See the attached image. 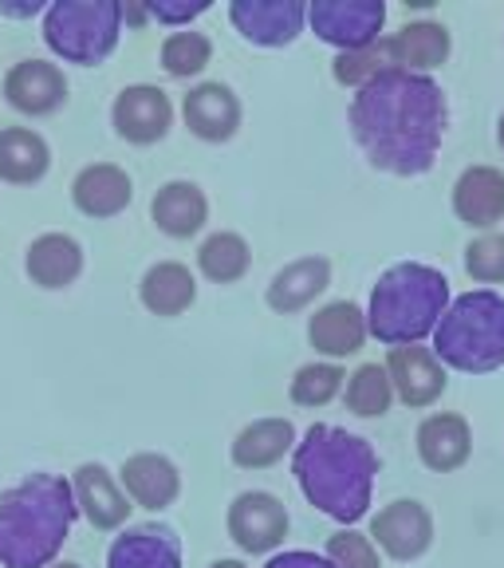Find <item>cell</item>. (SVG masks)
Returning a JSON list of instances; mask_svg holds the SVG:
<instances>
[{
  "label": "cell",
  "instance_id": "cell-1",
  "mask_svg": "<svg viewBox=\"0 0 504 568\" xmlns=\"http://www.w3.org/2000/svg\"><path fill=\"white\" fill-rule=\"evenodd\" d=\"M351 134L374 170L394 178H418L434 170L442 151L450 103L434 75L390 68L354 91Z\"/></svg>",
  "mask_w": 504,
  "mask_h": 568
},
{
  "label": "cell",
  "instance_id": "cell-2",
  "mask_svg": "<svg viewBox=\"0 0 504 568\" xmlns=\"http://www.w3.org/2000/svg\"><path fill=\"white\" fill-rule=\"evenodd\" d=\"M292 474L308 506L328 514L331 521H363L371 509L374 478H379V454L367 438L351 435L343 426L316 423L292 450Z\"/></svg>",
  "mask_w": 504,
  "mask_h": 568
},
{
  "label": "cell",
  "instance_id": "cell-3",
  "mask_svg": "<svg viewBox=\"0 0 504 568\" xmlns=\"http://www.w3.org/2000/svg\"><path fill=\"white\" fill-rule=\"evenodd\" d=\"M80 509L60 474H28L0 494V568H48L71 537Z\"/></svg>",
  "mask_w": 504,
  "mask_h": 568
},
{
  "label": "cell",
  "instance_id": "cell-4",
  "mask_svg": "<svg viewBox=\"0 0 504 568\" xmlns=\"http://www.w3.org/2000/svg\"><path fill=\"white\" fill-rule=\"evenodd\" d=\"M450 308V281L442 268L402 261L390 265L371 288L367 332L387 347H410L434 336L438 320Z\"/></svg>",
  "mask_w": 504,
  "mask_h": 568
},
{
  "label": "cell",
  "instance_id": "cell-5",
  "mask_svg": "<svg viewBox=\"0 0 504 568\" xmlns=\"http://www.w3.org/2000/svg\"><path fill=\"white\" fill-rule=\"evenodd\" d=\"M434 355L465 375H488L504 367V296L477 288L450 301L434 328Z\"/></svg>",
  "mask_w": 504,
  "mask_h": 568
},
{
  "label": "cell",
  "instance_id": "cell-6",
  "mask_svg": "<svg viewBox=\"0 0 504 568\" xmlns=\"http://www.w3.org/2000/svg\"><path fill=\"white\" fill-rule=\"evenodd\" d=\"M123 36L119 0H55L44 9V44L63 63L99 68L115 55Z\"/></svg>",
  "mask_w": 504,
  "mask_h": 568
},
{
  "label": "cell",
  "instance_id": "cell-7",
  "mask_svg": "<svg viewBox=\"0 0 504 568\" xmlns=\"http://www.w3.org/2000/svg\"><path fill=\"white\" fill-rule=\"evenodd\" d=\"M382 24H387L382 0H316L308 4V28L339 52L379 44Z\"/></svg>",
  "mask_w": 504,
  "mask_h": 568
},
{
  "label": "cell",
  "instance_id": "cell-8",
  "mask_svg": "<svg viewBox=\"0 0 504 568\" xmlns=\"http://www.w3.org/2000/svg\"><path fill=\"white\" fill-rule=\"evenodd\" d=\"M288 525H292L288 509L268 489H245V494L233 497L229 514H225L229 541L248 557H268V552L280 549L284 537H288Z\"/></svg>",
  "mask_w": 504,
  "mask_h": 568
},
{
  "label": "cell",
  "instance_id": "cell-9",
  "mask_svg": "<svg viewBox=\"0 0 504 568\" xmlns=\"http://www.w3.org/2000/svg\"><path fill=\"white\" fill-rule=\"evenodd\" d=\"M371 541L390 560L410 565L434 549V514L418 497H399L371 517Z\"/></svg>",
  "mask_w": 504,
  "mask_h": 568
},
{
  "label": "cell",
  "instance_id": "cell-10",
  "mask_svg": "<svg viewBox=\"0 0 504 568\" xmlns=\"http://www.w3.org/2000/svg\"><path fill=\"white\" fill-rule=\"evenodd\" d=\"M111 126L131 146H154L174 131V99L158 83H131L111 103Z\"/></svg>",
  "mask_w": 504,
  "mask_h": 568
},
{
  "label": "cell",
  "instance_id": "cell-11",
  "mask_svg": "<svg viewBox=\"0 0 504 568\" xmlns=\"http://www.w3.org/2000/svg\"><path fill=\"white\" fill-rule=\"evenodd\" d=\"M229 20L248 44L288 48L300 40L308 24V4L304 0H233Z\"/></svg>",
  "mask_w": 504,
  "mask_h": 568
},
{
  "label": "cell",
  "instance_id": "cell-12",
  "mask_svg": "<svg viewBox=\"0 0 504 568\" xmlns=\"http://www.w3.org/2000/svg\"><path fill=\"white\" fill-rule=\"evenodd\" d=\"M382 367H387V375H390L394 399L414 410L434 407L445 395V387H450V372H445V364L434 355V347H422V344L390 347Z\"/></svg>",
  "mask_w": 504,
  "mask_h": 568
},
{
  "label": "cell",
  "instance_id": "cell-13",
  "mask_svg": "<svg viewBox=\"0 0 504 568\" xmlns=\"http://www.w3.org/2000/svg\"><path fill=\"white\" fill-rule=\"evenodd\" d=\"M4 99H9V106L20 111V115H32V119L55 115L68 103V75H63L60 63L20 60L4 75Z\"/></svg>",
  "mask_w": 504,
  "mask_h": 568
},
{
  "label": "cell",
  "instance_id": "cell-14",
  "mask_svg": "<svg viewBox=\"0 0 504 568\" xmlns=\"http://www.w3.org/2000/svg\"><path fill=\"white\" fill-rule=\"evenodd\" d=\"M182 119H186L189 134L202 142H229L240 131L245 106L240 95L222 80H205L197 88H189V95L182 99Z\"/></svg>",
  "mask_w": 504,
  "mask_h": 568
},
{
  "label": "cell",
  "instance_id": "cell-15",
  "mask_svg": "<svg viewBox=\"0 0 504 568\" xmlns=\"http://www.w3.org/2000/svg\"><path fill=\"white\" fill-rule=\"evenodd\" d=\"M71 494H75V509L91 521V529L115 532L131 517V497L123 494L119 478L106 470L103 462H83L80 470L71 474Z\"/></svg>",
  "mask_w": 504,
  "mask_h": 568
},
{
  "label": "cell",
  "instance_id": "cell-16",
  "mask_svg": "<svg viewBox=\"0 0 504 568\" xmlns=\"http://www.w3.org/2000/svg\"><path fill=\"white\" fill-rule=\"evenodd\" d=\"M418 458L430 474H453L473 458V426L457 410H434L418 426Z\"/></svg>",
  "mask_w": 504,
  "mask_h": 568
},
{
  "label": "cell",
  "instance_id": "cell-17",
  "mask_svg": "<svg viewBox=\"0 0 504 568\" xmlns=\"http://www.w3.org/2000/svg\"><path fill=\"white\" fill-rule=\"evenodd\" d=\"M119 486H123V494L131 497V506L162 514V509H169L177 497H182V470H177L166 454L142 450L123 462Z\"/></svg>",
  "mask_w": 504,
  "mask_h": 568
},
{
  "label": "cell",
  "instance_id": "cell-18",
  "mask_svg": "<svg viewBox=\"0 0 504 568\" xmlns=\"http://www.w3.org/2000/svg\"><path fill=\"white\" fill-rule=\"evenodd\" d=\"M367 336H371L367 332V308H359L354 301H331L308 316V344L331 364L363 352Z\"/></svg>",
  "mask_w": 504,
  "mask_h": 568
},
{
  "label": "cell",
  "instance_id": "cell-19",
  "mask_svg": "<svg viewBox=\"0 0 504 568\" xmlns=\"http://www.w3.org/2000/svg\"><path fill=\"white\" fill-rule=\"evenodd\" d=\"M453 217L481 233H493L504 222V170L501 166H465L453 182Z\"/></svg>",
  "mask_w": 504,
  "mask_h": 568
},
{
  "label": "cell",
  "instance_id": "cell-20",
  "mask_svg": "<svg viewBox=\"0 0 504 568\" xmlns=\"http://www.w3.org/2000/svg\"><path fill=\"white\" fill-rule=\"evenodd\" d=\"M390 55V68L414 71V75H430L438 71L453 52V36L442 20H410L394 36H382Z\"/></svg>",
  "mask_w": 504,
  "mask_h": 568
},
{
  "label": "cell",
  "instance_id": "cell-21",
  "mask_svg": "<svg viewBox=\"0 0 504 568\" xmlns=\"http://www.w3.org/2000/svg\"><path fill=\"white\" fill-rule=\"evenodd\" d=\"M71 202H75V210L83 217L106 222V217H119L134 202V182L115 162H91L71 182Z\"/></svg>",
  "mask_w": 504,
  "mask_h": 568
},
{
  "label": "cell",
  "instance_id": "cell-22",
  "mask_svg": "<svg viewBox=\"0 0 504 568\" xmlns=\"http://www.w3.org/2000/svg\"><path fill=\"white\" fill-rule=\"evenodd\" d=\"M328 288H331V261L311 253V257L288 261V265L268 281L265 301H268V308L280 312V316H292V312L311 308Z\"/></svg>",
  "mask_w": 504,
  "mask_h": 568
},
{
  "label": "cell",
  "instance_id": "cell-23",
  "mask_svg": "<svg viewBox=\"0 0 504 568\" xmlns=\"http://www.w3.org/2000/svg\"><path fill=\"white\" fill-rule=\"evenodd\" d=\"M151 222L158 225V233L174 241H189L209 225V197L197 182L189 178H174L166 186H158L151 202Z\"/></svg>",
  "mask_w": 504,
  "mask_h": 568
},
{
  "label": "cell",
  "instance_id": "cell-24",
  "mask_svg": "<svg viewBox=\"0 0 504 568\" xmlns=\"http://www.w3.org/2000/svg\"><path fill=\"white\" fill-rule=\"evenodd\" d=\"M24 268L32 284H40L48 293H60V288H71L83 276V245L71 233H40L28 245Z\"/></svg>",
  "mask_w": 504,
  "mask_h": 568
},
{
  "label": "cell",
  "instance_id": "cell-25",
  "mask_svg": "<svg viewBox=\"0 0 504 568\" xmlns=\"http://www.w3.org/2000/svg\"><path fill=\"white\" fill-rule=\"evenodd\" d=\"M296 426L292 418H257V423L240 426V435L233 438L229 458L237 470H268L284 454L296 450Z\"/></svg>",
  "mask_w": 504,
  "mask_h": 568
},
{
  "label": "cell",
  "instance_id": "cell-26",
  "mask_svg": "<svg viewBox=\"0 0 504 568\" xmlns=\"http://www.w3.org/2000/svg\"><path fill=\"white\" fill-rule=\"evenodd\" d=\"M138 301L151 316L174 320V316H182V312L194 308L197 276L189 273V265H182V261H158V265H151L146 273H142Z\"/></svg>",
  "mask_w": 504,
  "mask_h": 568
},
{
  "label": "cell",
  "instance_id": "cell-27",
  "mask_svg": "<svg viewBox=\"0 0 504 568\" xmlns=\"http://www.w3.org/2000/svg\"><path fill=\"white\" fill-rule=\"evenodd\" d=\"M106 568H182V541L174 537V529L138 525L115 537L106 552Z\"/></svg>",
  "mask_w": 504,
  "mask_h": 568
},
{
  "label": "cell",
  "instance_id": "cell-28",
  "mask_svg": "<svg viewBox=\"0 0 504 568\" xmlns=\"http://www.w3.org/2000/svg\"><path fill=\"white\" fill-rule=\"evenodd\" d=\"M52 166V146L32 126H4L0 131V182L35 186Z\"/></svg>",
  "mask_w": 504,
  "mask_h": 568
},
{
  "label": "cell",
  "instance_id": "cell-29",
  "mask_svg": "<svg viewBox=\"0 0 504 568\" xmlns=\"http://www.w3.org/2000/svg\"><path fill=\"white\" fill-rule=\"evenodd\" d=\"M253 268V245L240 233L217 230L197 245V273L209 284H237Z\"/></svg>",
  "mask_w": 504,
  "mask_h": 568
},
{
  "label": "cell",
  "instance_id": "cell-30",
  "mask_svg": "<svg viewBox=\"0 0 504 568\" xmlns=\"http://www.w3.org/2000/svg\"><path fill=\"white\" fill-rule=\"evenodd\" d=\"M343 403L351 415L359 418H382L394 407V387H390V375L382 364H359L347 375Z\"/></svg>",
  "mask_w": 504,
  "mask_h": 568
},
{
  "label": "cell",
  "instance_id": "cell-31",
  "mask_svg": "<svg viewBox=\"0 0 504 568\" xmlns=\"http://www.w3.org/2000/svg\"><path fill=\"white\" fill-rule=\"evenodd\" d=\"M347 387V372L339 364H331V359H311V364H304L300 372L292 375V383H288V395H292L296 407H328V403H336L339 395H343Z\"/></svg>",
  "mask_w": 504,
  "mask_h": 568
},
{
  "label": "cell",
  "instance_id": "cell-32",
  "mask_svg": "<svg viewBox=\"0 0 504 568\" xmlns=\"http://www.w3.org/2000/svg\"><path fill=\"white\" fill-rule=\"evenodd\" d=\"M162 68L174 80H194L213 63V40L205 32H194V28H177L162 40Z\"/></svg>",
  "mask_w": 504,
  "mask_h": 568
},
{
  "label": "cell",
  "instance_id": "cell-33",
  "mask_svg": "<svg viewBox=\"0 0 504 568\" xmlns=\"http://www.w3.org/2000/svg\"><path fill=\"white\" fill-rule=\"evenodd\" d=\"M382 71H390V55L387 44H371V48H359V52H339L336 63H331V75H336L339 88H367L371 80H379Z\"/></svg>",
  "mask_w": 504,
  "mask_h": 568
},
{
  "label": "cell",
  "instance_id": "cell-34",
  "mask_svg": "<svg viewBox=\"0 0 504 568\" xmlns=\"http://www.w3.org/2000/svg\"><path fill=\"white\" fill-rule=\"evenodd\" d=\"M323 557L331 560V568H382V557H379V549H374L371 532H359L354 525L331 532Z\"/></svg>",
  "mask_w": 504,
  "mask_h": 568
},
{
  "label": "cell",
  "instance_id": "cell-35",
  "mask_svg": "<svg viewBox=\"0 0 504 568\" xmlns=\"http://www.w3.org/2000/svg\"><path fill=\"white\" fill-rule=\"evenodd\" d=\"M461 261L477 284H504V233H477Z\"/></svg>",
  "mask_w": 504,
  "mask_h": 568
},
{
  "label": "cell",
  "instance_id": "cell-36",
  "mask_svg": "<svg viewBox=\"0 0 504 568\" xmlns=\"http://www.w3.org/2000/svg\"><path fill=\"white\" fill-rule=\"evenodd\" d=\"M146 12H151L158 24H169L177 32V28H189L194 17L209 12V0H197V4H169V0H158V4H146Z\"/></svg>",
  "mask_w": 504,
  "mask_h": 568
},
{
  "label": "cell",
  "instance_id": "cell-37",
  "mask_svg": "<svg viewBox=\"0 0 504 568\" xmlns=\"http://www.w3.org/2000/svg\"><path fill=\"white\" fill-rule=\"evenodd\" d=\"M265 568H331V560L308 549H288V552H272Z\"/></svg>",
  "mask_w": 504,
  "mask_h": 568
},
{
  "label": "cell",
  "instance_id": "cell-38",
  "mask_svg": "<svg viewBox=\"0 0 504 568\" xmlns=\"http://www.w3.org/2000/svg\"><path fill=\"white\" fill-rule=\"evenodd\" d=\"M35 12H40V4H20V9H4V4H0V17H35Z\"/></svg>",
  "mask_w": 504,
  "mask_h": 568
},
{
  "label": "cell",
  "instance_id": "cell-39",
  "mask_svg": "<svg viewBox=\"0 0 504 568\" xmlns=\"http://www.w3.org/2000/svg\"><path fill=\"white\" fill-rule=\"evenodd\" d=\"M209 568H248V565L240 557H222V560H213Z\"/></svg>",
  "mask_w": 504,
  "mask_h": 568
},
{
  "label": "cell",
  "instance_id": "cell-40",
  "mask_svg": "<svg viewBox=\"0 0 504 568\" xmlns=\"http://www.w3.org/2000/svg\"><path fill=\"white\" fill-rule=\"evenodd\" d=\"M48 568H83V565H75V560H52Z\"/></svg>",
  "mask_w": 504,
  "mask_h": 568
},
{
  "label": "cell",
  "instance_id": "cell-41",
  "mask_svg": "<svg viewBox=\"0 0 504 568\" xmlns=\"http://www.w3.org/2000/svg\"><path fill=\"white\" fill-rule=\"evenodd\" d=\"M496 142H501V151H504V115L496 119Z\"/></svg>",
  "mask_w": 504,
  "mask_h": 568
}]
</instances>
